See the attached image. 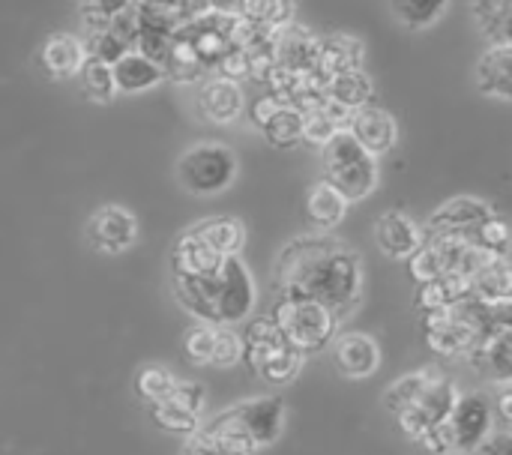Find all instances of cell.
Returning <instances> with one entry per match:
<instances>
[{
    "label": "cell",
    "mask_w": 512,
    "mask_h": 455,
    "mask_svg": "<svg viewBox=\"0 0 512 455\" xmlns=\"http://www.w3.org/2000/svg\"><path fill=\"white\" fill-rule=\"evenodd\" d=\"M204 396H207V393H204V387L189 381V384H177L168 402H174L177 408H183V411H189V414H195V417H198V414L204 411V402H207Z\"/></svg>",
    "instance_id": "60d3db41"
},
{
    "label": "cell",
    "mask_w": 512,
    "mask_h": 455,
    "mask_svg": "<svg viewBox=\"0 0 512 455\" xmlns=\"http://www.w3.org/2000/svg\"><path fill=\"white\" fill-rule=\"evenodd\" d=\"M345 210H348V201H345L327 180L315 183V186L309 189V195H306V219H309V225L318 228V231L336 228V225L342 222Z\"/></svg>",
    "instance_id": "4316f807"
},
{
    "label": "cell",
    "mask_w": 512,
    "mask_h": 455,
    "mask_svg": "<svg viewBox=\"0 0 512 455\" xmlns=\"http://www.w3.org/2000/svg\"><path fill=\"white\" fill-rule=\"evenodd\" d=\"M219 78H228V81H240V78H249V54L243 48H234L231 54H225V60L216 66Z\"/></svg>",
    "instance_id": "b9f144b4"
},
{
    "label": "cell",
    "mask_w": 512,
    "mask_h": 455,
    "mask_svg": "<svg viewBox=\"0 0 512 455\" xmlns=\"http://www.w3.org/2000/svg\"><path fill=\"white\" fill-rule=\"evenodd\" d=\"M483 252H489V255H498V258H510V249H512V231L510 225H507V219H501L498 213L489 219V222H483L480 228H477V234L471 237Z\"/></svg>",
    "instance_id": "836d02e7"
},
{
    "label": "cell",
    "mask_w": 512,
    "mask_h": 455,
    "mask_svg": "<svg viewBox=\"0 0 512 455\" xmlns=\"http://www.w3.org/2000/svg\"><path fill=\"white\" fill-rule=\"evenodd\" d=\"M492 420H495V408H492L489 396H483V393L459 396L456 408L447 420V429L453 435V450L471 453V450L483 447L489 441Z\"/></svg>",
    "instance_id": "30bf717a"
},
{
    "label": "cell",
    "mask_w": 512,
    "mask_h": 455,
    "mask_svg": "<svg viewBox=\"0 0 512 455\" xmlns=\"http://www.w3.org/2000/svg\"><path fill=\"white\" fill-rule=\"evenodd\" d=\"M261 132H264V138H267L273 147H279V150L297 147V144L303 141V114L285 105Z\"/></svg>",
    "instance_id": "4dcf8cb0"
},
{
    "label": "cell",
    "mask_w": 512,
    "mask_h": 455,
    "mask_svg": "<svg viewBox=\"0 0 512 455\" xmlns=\"http://www.w3.org/2000/svg\"><path fill=\"white\" fill-rule=\"evenodd\" d=\"M318 48H321V39L312 36V30H306L300 24H288V27L276 30V36H273L276 66H282L294 75L318 69Z\"/></svg>",
    "instance_id": "4fadbf2b"
},
{
    "label": "cell",
    "mask_w": 512,
    "mask_h": 455,
    "mask_svg": "<svg viewBox=\"0 0 512 455\" xmlns=\"http://www.w3.org/2000/svg\"><path fill=\"white\" fill-rule=\"evenodd\" d=\"M336 135H339V126L330 120L327 111H315V114H306V117H303V141H306V144L324 150Z\"/></svg>",
    "instance_id": "f35d334b"
},
{
    "label": "cell",
    "mask_w": 512,
    "mask_h": 455,
    "mask_svg": "<svg viewBox=\"0 0 512 455\" xmlns=\"http://www.w3.org/2000/svg\"><path fill=\"white\" fill-rule=\"evenodd\" d=\"M324 180L345 201H363L378 183V162L357 144L351 132H339L324 147Z\"/></svg>",
    "instance_id": "8992f818"
},
{
    "label": "cell",
    "mask_w": 512,
    "mask_h": 455,
    "mask_svg": "<svg viewBox=\"0 0 512 455\" xmlns=\"http://www.w3.org/2000/svg\"><path fill=\"white\" fill-rule=\"evenodd\" d=\"M36 60L51 78H72L87 63V45L72 33H51L42 42Z\"/></svg>",
    "instance_id": "2e32d148"
},
{
    "label": "cell",
    "mask_w": 512,
    "mask_h": 455,
    "mask_svg": "<svg viewBox=\"0 0 512 455\" xmlns=\"http://www.w3.org/2000/svg\"><path fill=\"white\" fill-rule=\"evenodd\" d=\"M375 240L384 255L390 258H411L420 252L426 231H420L417 222H411L405 213H384L375 225Z\"/></svg>",
    "instance_id": "ac0fdd59"
},
{
    "label": "cell",
    "mask_w": 512,
    "mask_h": 455,
    "mask_svg": "<svg viewBox=\"0 0 512 455\" xmlns=\"http://www.w3.org/2000/svg\"><path fill=\"white\" fill-rule=\"evenodd\" d=\"M177 381L171 378V372H165L162 366H144L138 375H135V393L153 408V405H162L171 399Z\"/></svg>",
    "instance_id": "1f68e13d"
},
{
    "label": "cell",
    "mask_w": 512,
    "mask_h": 455,
    "mask_svg": "<svg viewBox=\"0 0 512 455\" xmlns=\"http://www.w3.org/2000/svg\"><path fill=\"white\" fill-rule=\"evenodd\" d=\"M480 30L495 42V45H507L512 24V0H480L474 3Z\"/></svg>",
    "instance_id": "f546056e"
},
{
    "label": "cell",
    "mask_w": 512,
    "mask_h": 455,
    "mask_svg": "<svg viewBox=\"0 0 512 455\" xmlns=\"http://www.w3.org/2000/svg\"><path fill=\"white\" fill-rule=\"evenodd\" d=\"M492 408H495V417H498L504 426H510V432H512V387L501 390V393L495 396Z\"/></svg>",
    "instance_id": "ee69618b"
},
{
    "label": "cell",
    "mask_w": 512,
    "mask_h": 455,
    "mask_svg": "<svg viewBox=\"0 0 512 455\" xmlns=\"http://www.w3.org/2000/svg\"><path fill=\"white\" fill-rule=\"evenodd\" d=\"M351 135L357 138V144L372 153V156H381L387 150H393L396 138H399V126L393 120L390 111L378 108V105H366L354 114V123H351Z\"/></svg>",
    "instance_id": "5bb4252c"
},
{
    "label": "cell",
    "mask_w": 512,
    "mask_h": 455,
    "mask_svg": "<svg viewBox=\"0 0 512 455\" xmlns=\"http://www.w3.org/2000/svg\"><path fill=\"white\" fill-rule=\"evenodd\" d=\"M216 330L210 324H198L183 336V357L195 366H213V351H216Z\"/></svg>",
    "instance_id": "e575fe53"
},
{
    "label": "cell",
    "mask_w": 512,
    "mask_h": 455,
    "mask_svg": "<svg viewBox=\"0 0 512 455\" xmlns=\"http://www.w3.org/2000/svg\"><path fill=\"white\" fill-rule=\"evenodd\" d=\"M363 63V42L345 33H336L330 39H321L318 48V72L330 81L342 72H354Z\"/></svg>",
    "instance_id": "7402d4cb"
},
{
    "label": "cell",
    "mask_w": 512,
    "mask_h": 455,
    "mask_svg": "<svg viewBox=\"0 0 512 455\" xmlns=\"http://www.w3.org/2000/svg\"><path fill=\"white\" fill-rule=\"evenodd\" d=\"M279 300H309L339 321L360 303V258L330 237H303L285 246L276 264Z\"/></svg>",
    "instance_id": "6da1fadb"
},
{
    "label": "cell",
    "mask_w": 512,
    "mask_h": 455,
    "mask_svg": "<svg viewBox=\"0 0 512 455\" xmlns=\"http://www.w3.org/2000/svg\"><path fill=\"white\" fill-rule=\"evenodd\" d=\"M333 363L345 378H369L381 366L378 342L363 333H345L333 345Z\"/></svg>",
    "instance_id": "9a60e30c"
},
{
    "label": "cell",
    "mask_w": 512,
    "mask_h": 455,
    "mask_svg": "<svg viewBox=\"0 0 512 455\" xmlns=\"http://www.w3.org/2000/svg\"><path fill=\"white\" fill-rule=\"evenodd\" d=\"M390 9L408 27H426V24L438 21L441 12H447V3H441V0H429V3H408V0H402V3H393Z\"/></svg>",
    "instance_id": "8d00e7d4"
},
{
    "label": "cell",
    "mask_w": 512,
    "mask_h": 455,
    "mask_svg": "<svg viewBox=\"0 0 512 455\" xmlns=\"http://www.w3.org/2000/svg\"><path fill=\"white\" fill-rule=\"evenodd\" d=\"M495 216V210L480 201V198H453L447 204H441L429 225H426V234H456V237H474L477 228L483 222H489Z\"/></svg>",
    "instance_id": "8fae6325"
},
{
    "label": "cell",
    "mask_w": 512,
    "mask_h": 455,
    "mask_svg": "<svg viewBox=\"0 0 512 455\" xmlns=\"http://www.w3.org/2000/svg\"><path fill=\"white\" fill-rule=\"evenodd\" d=\"M270 318L300 357L327 348L339 327V318L330 309L309 300H279Z\"/></svg>",
    "instance_id": "52a82bcc"
},
{
    "label": "cell",
    "mask_w": 512,
    "mask_h": 455,
    "mask_svg": "<svg viewBox=\"0 0 512 455\" xmlns=\"http://www.w3.org/2000/svg\"><path fill=\"white\" fill-rule=\"evenodd\" d=\"M108 33L126 48L135 51L138 48V3H126L108 24Z\"/></svg>",
    "instance_id": "74e56055"
},
{
    "label": "cell",
    "mask_w": 512,
    "mask_h": 455,
    "mask_svg": "<svg viewBox=\"0 0 512 455\" xmlns=\"http://www.w3.org/2000/svg\"><path fill=\"white\" fill-rule=\"evenodd\" d=\"M195 237L201 243H207L213 252H219L222 258H237V252L246 243V228H243L240 219L222 216V219H210V222L198 225L195 228Z\"/></svg>",
    "instance_id": "f1b7e54d"
},
{
    "label": "cell",
    "mask_w": 512,
    "mask_h": 455,
    "mask_svg": "<svg viewBox=\"0 0 512 455\" xmlns=\"http://www.w3.org/2000/svg\"><path fill=\"white\" fill-rule=\"evenodd\" d=\"M483 336V306L477 300L423 315V339L444 360H468Z\"/></svg>",
    "instance_id": "5b68a950"
},
{
    "label": "cell",
    "mask_w": 512,
    "mask_h": 455,
    "mask_svg": "<svg viewBox=\"0 0 512 455\" xmlns=\"http://www.w3.org/2000/svg\"><path fill=\"white\" fill-rule=\"evenodd\" d=\"M90 237H93V243H96L102 252H123V249H129V246L135 243V237H138V222H135V216H132L129 210L108 204V207H102V210L93 216V222H90Z\"/></svg>",
    "instance_id": "e0dca14e"
},
{
    "label": "cell",
    "mask_w": 512,
    "mask_h": 455,
    "mask_svg": "<svg viewBox=\"0 0 512 455\" xmlns=\"http://www.w3.org/2000/svg\"><path fill=\"white\" fill-rule=\"evenodd\" d=\"M237 174V156L222 144H198L180 159V180L195 195H216L231 186Z\"/></svg>",
    "instance_id": "ba28073f"
},
{
    "label": "cell",
    "mask_w": 512,
    "mask_h": 455,
    "mask_svg": "<svg viewBox=\"0 0 512 455\" xmlns=\"http://www.w3.org/2000/svg\"><path fill=\"white\" fill-rule=\"evenodd\" d=\"M243 363L267 384H291L300 375L303 357L285 342L273 318H255L243 330Z\"/></svg>",
    "instance_id": "277c9868"
},
{
    "label": "cell",
    "mask_w": 512,
    "mask_h": 455,
    "mask_svg": "<svg viewBox=\"0 0 512 455\" xmlns=\"http://www.w3.org/2000/svg\"><path fill=\"white\" fill-rule=\"evenodd\" d=\"M474 294V282L465 279V276H444V279H435L429 285H420L417 288V297H414V306L429 315V312H441V309H450V306H462L468 303Z\"/></svg>",
    "instance_id": "44dd1931"
},
{
    "label": "cell",
    "mask_w": 512,
    "mask_h": 455,
    "mask_svg": "<svg viewBox=\"0 0 512 455\" xmlns=\"http://www.w3.org/2000/svg\"><path fill=\"white\" fill-rule=\"evenodd\" d=\"M180 303L210 327L240 324L255 306V285L240 258H225L219 270L198 279H174Z\"/></svg>",
    "instance_id": "7a4b0ae2"
},
{
    "label": "cell",
    "mask_w": 512,
    "mask_h": 455,
    "mask_svg": "<svg viewBox=\"0 0 512 455\" xmlns=\"http://www.w3.org/2000/svg\"><path fill=\"white\" fill-rule=\"evenodd\" d=\"M150 417L159 429L165 432H174V435H195L198 432V417L177 408L174 402H162V405H153L150 408Z\"/></svg>",
    "instance_id": "d590c367"
},
{
    "label": "cell",
    "mask_w": 512,
    "mask_h": 455,
    "mask_svg": "<svg viewBox=\"0 0 512 455\" xmlns=\"http://www.w3.org/2000/svg\"><path fill=\"white\" fill-rule=\"evenodd\" d=\"M177 27L180 24L171 18L165 3H138V48L135 51L162 66Z\"/></svg>",
    "instance_id": "7c38bea8"
},
{
    "label": "cell",
    "mask_w": 512,
    "mask_h": 455,
    "mask_svg": "<svg viewBox=\"0 0 512 455\" xmlns=\"http://www.w3.org/2000/svg\"><path fill=\"white\" fill-rule=\"evenodd\" d=\"M372 96H375V87H372V78L363 69L342 72V75L327 81V99L333 105L348 108V111H360V108L372 105Z\"/></svg>",
    "instance_id": "83f0119b"
},
{
    "label": "cell",
    "mask_w": 512,
    "mask_h": 455,
    "mask_svg": "<svg viewBox=\"0 0 512 455\" xmlns=\"http://www.w3.org/2000/svg\"><path fill=\"white\" fill-rule=\"evenodd\" d=\"M201 111L216 123H231L243 111V90L228 78H210L201 87Z\"/></svg>",
    "instance_id": "484cf974"
},
{
    "label": "cell",
    "mask_w": 512,
    "mask_h": 455,
    "mask_svg": "<svg viewBox=\"0 0 512 455\" xmlns=\"http://www.w3.org/2000/svg\"><path fill=\"white\" fill-rule=\"evenodd\" d=\"M456 387L438 372H411L387 390V408L396 414L399 429L423 441L426 432L447 423L456 408Z\"/></svg>",
    "instance_id": "3957f363"
},
{
    "label": "cell",
    "mask_w": 512,
    "mask_h": 455,
    "mask_svg": "<svg viewBox=\"0 0 512 455\" xmlns=\"http://www.w3.org/2000/svg\"><path fill=\"white\" fill-rule=\"evenodd\" d=\"M78 78H81V87H84L87 99H93V102H111L114 93H117V87H114V72H111V66L102 63V60L87 57V63L81 66Z\"/></svg>",
    "instance_id": "d6a6232c"
},
{
    "label": "cell",
    "mask_w": 512,
    "mask_h": 455,
    "mask_svg": "<svg viewBox=\"0 0 512 455\" xmlns=\"http://www.w3.org/2000/svg\"><path fill=\"white\" fill-rule=\"evenodd\" d=\"M243 360V336L234 333L231 327L216 330V351H213V366H237Z\"/></svg>",
    "instance_id": "ab89813d"
},
{
    "label": "cell",
    "mask_w": 512,
    "mask_h": 455,
    "mask_svg": "<svg viewBox=\"0 0 512 455\" xmlns=\"http://www.w3.org/2000/svg\"><path fill=\"white\" fill-rule=\"evenodd\" d=\"M222 255L213 252L207 243H201L195 237V231L183 234L174 246V255H171V270H174V279H198V276H207L213 270L222 267Z\"/></svg>",
    "instance_id": "ffe728a7"
},
{
    "label": "cell",
    "mask_w": 512,
    "mask_h": 455,
    "mask_svg": "<svg viewBox=\"0 0 512 455\" xmlns=\"http://www.w3.org/2000/svg\"><path fill=\"white\" fill-rule=\"evenodd\" d=\"M486 455H512V432H498L483 444Z\"/></svg>",
    "instance_id": "f6af8a7d"
},
{
    "label": "cell",
    "mask_w": 512,
    "mask_h": 455,
    "mask_svg": "<svg viewBox=\"0 0 512 455\" xmlns=\"http://www.w3.org/2000/svg\"><path fill=\"white\" fill-rule=\"evenodd\" d=\"M285 108V102L282 99H276L273 93H264V96H258L255 99V105H252V120H255V126H267L279 111Z\"/></svg>",
    "instance_id": "7bdbcfd3"
},
{
    "label": "cell",
    "mask_w": 512,
    "mask_h": 455,
    "mask_svg": "<svg viewBox=\"0 0 512 455\" xmlns=\"http://www.w3.org/2000/svg\"><path fill=\"white\" fill-rule=\"evenodd\" d=\"M507 45H512V24H510V36H507Z\"/></svg>",
    "instance_id": "7dc6e473"
},
{
    "label": "cell",
    "mask_w": 512,
    "mask_h": 455,
    "mask_svg": "<svg viewBox=\"0 0 512 455\" xmlns=\"http://www.w3.org/2000/svg\"><path fill=\"white\" fill-rule=\"evenodd\" d=\"M114 87L123 90V93H138V90H150L156 87L159 81H165V69L159 63H153L150 57L138 54V51H129L123 54L114 66Z\"/></svg>",
    "instance_id": "603a6c76"
},
{
    "label": "cell",
    "mask_w": 512,
    "mask_h": 455,
    "mask_svg": "<svg viewBox=\"0 0 512 455\" xmlns=\"http://www.w3.org/2000/svg\"><path fill=\"white\" fill-rule=\"evenodd\" d=\"M183 455H225L219 447H213L210 441H204L201 435H195L192 441H189V447L183 450Z\"/></svg>",
    "instance_id": "bcb514c9"
},
{
    "label": "cell",
    "mask_w": 512,
    "mask_h": 455,
    "mask_svg": "<svg viewBox=\"0 0 512 455\" xmlns=\"http://www.w3.org/2000/svg\"><path fill=\"white\" fill-rule=\"evenodd\" d=\"M471 369L480 372L483 378H492L495 384H510L512 387V339L501 333H486L480 345L468 357Z\"/></svg>",
    "instance_id": "d6986e66"
},
{
    "label": "cell",
    "mask_w": 512,
    "mask_h": 455,
    "mask_svg": "<svg viewBox=\"0 0 512 455\" xmlns=\"http://www.w3.org/2000/svg\"><path fill=\"white\" fill-rule=\"evenodd\" d=\"M477 84L486 96L512 99V45H492L480 57Z\"/></svg>",
    "instance_id": "cb8c5ba5"
},
{
    "label": "cell",
    "mask_w": 512,
    "mask_h": 455,
    "mask_svg": "<svg viewBox=\"0 0 512 455\" xmlns=\"http://www.w3.org/2000/svg\"><path fill=\"white\" fill-rule=\"evenodd\" d=\"M471 300L498 306L512 303V258H489L486 267L474 276V294Z\"/></svg>",
    "instance_id": "d4e9b609"
},
{
    "label": "cell",
    "mask_w": 512,
    "mask_h": 455,
    "mask_svg": "<svg viewBox=\"0 0 512 455\" xmlns=\"http://www.w3.org/2000/svg\"><path fill=\"white\" fill-rule=\"evenodd\" d=\"M219 417L228 426H234L237 432H243L258 450V447H270L279 441V435L285 429V402L276 396H264V399L243 402Z\"/></svg>",
    "instance_id": "9c48e42d"
}]
</instances>
